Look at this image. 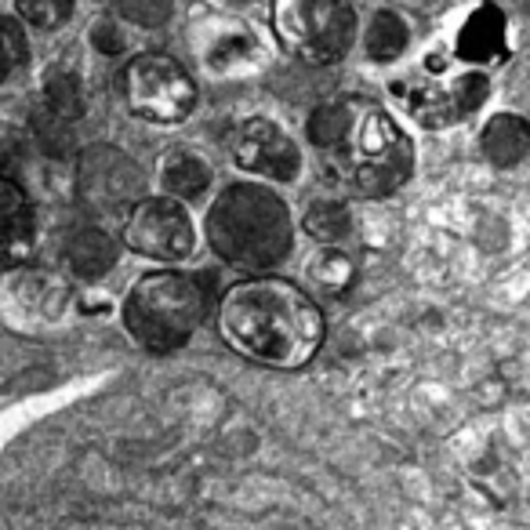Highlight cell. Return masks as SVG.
Here are the masks:
<instances>
[{"instance_id":"44dd1931","label":"cell","mask_w":530,"mask_h":530,"mask_svg":"<svg viewBox=\"0 0 530 530\" xmlns=\"http://www.w3.org/2000/svg\"><path fill=\"white\" fill-rule=\"evenodd\" d=\"M487 92H490V84H487L483 73H473V69H469V73L455 76V80L447 84V99H451L455 117L465 120L469 113H476V110L487 102Z\"/></svg>"},{"instance_id":"9a60e30c","label":"cell","mask_w":530,"mask_h":530,"mask_svg":"<svg viewBox=\"0 0 530 530\" xmlns=\"http://www.w3.org/2000/svg\"><path fill=\"white\" fill-rule=\"evenodd\" d=\"M66 261H69V269L84 280H99L113 269V261H117V243L113 236H106L99 225H84L69 236L66 243Z\"/></svg>"},{"instance_id":"2e32d148","label":"cell","mask_w":530,"mask_h":530,"mask_svg":"<svg viewBox=\"0 0 530 530\" xmlns=\"http://www.w3.org/2000/svg\"><path fill=\"white\" fill-rule=\"evenodd\" d=\"M526 146H530V131H526V120L516 113H498L480 131V149L494 167H516L526 156Z\"/></svg>"},{"instance_id":"7c38bea8","label":"cell","mask_w":530,"mask_h":530,"mask_svg":"<svg viewBox=\"0 0 530 530\" xmlns=\"http://www.w3.org/2000/svg\"><path fill=\"white\" fill-rule=\"evenodd\" d=\"M33 251V208L30 197L0 174V265H19Z\"/></svg>"},{"instance_id":"277c9868","label":"cell","mask_w":530,"mask_h":530,"mask_svg":"<svg viewBox=\"0 0 530 530\" xmlns=\"http://www.w3.org/2000/svg\"><path fill=\"white\" fill-rule=\"evenodd\" d=\"M211 309V277L156 269L135 280L124 298V327L149 352H174L193 338Z\"/></svg>"},{"instance_id":"8992f818","label":"cell","mask_w":530,"mask_h":530,"mask_svg":"<svg viewBox=\"0 0 530 530\" xmlns=\"http://www.w3.org/2000/svg\"><path fill=\"white\" fill-rule=\"evenodd\" d=\"M128 110L149 124H182L197 106V84L171 55L146 51L124 69Z\"/></svg>"},{"instance_id":"52a82bcc","label":"cell","mask_w":530,"mask_h":530,"mask_svg":"<svg viewBox=\"0 0 530 530\" xmlns=\"http://www.w3.org/2000/svg\"><path fill=\"white\" fill-rule=\"evenodd\" d=\"M124 243L153 261H182L197 243L193 218L171 197H142L124 218Z\"/></svg>"},{"instance_id":"603a6c76","label":"cell","mask_w":530,"mask_h":530,"mask_svg":"<svg viewBox=\"0 0 530 530\" xmlns=\"http://www.w3.org/2000/svg\"><path fill=\"white\" fill-rule=\"evenodd\" d=\"M26 62V37L15 19L0 15V84L15 76V69Z\"/></svg>"},{"instance_id":"ffe728a7","label":"cell","mask_w":530,"mask_h":530,"mask_svg":"<svg viewBox=\"0 0 530 530\" xmlns=\"http://www.w3.org/2000/svg\"><path fill=\"white\" fill-rule=\"evenodd\" d=\"M352 113H357V102H331V106L313 110V117H309V142L320 153L334 149L345 138V131L352 124Z\"/></svg>"},{"instance_id":"7a4b0ae2","label":"cell","mask_w":530,"mask_h":530,"mask_svg":"<svg viewBox=\"0 0 530 530\" xmlns=\"http://www.w3.org/2000/svg\"><path fill=\"white\" fill-rule=\"evenodd\" d=\"M204 233L222 261L240 269H269L291 251L295 222L287 204L269 186L233 182L215 197Z\"/></svg>"},{"instance_id":"3957f363","label":"cell","mask_w":530,"mask_h":530,"mask_svg":"<svg viewBox=\"0 0 530 530\" xmlns=\"http://www.w3.org/2000/svg\"><path fill=\"white\" fill-rule=\"evenodd\" d=\"M320 156L334 179L360 197H389L414 174V142L371 102H357L345 138Z\"/></svg>"},{"instance_id":"e0dca14e","label":"cell","mask_w":530,"mask_h":530,"mask_svg":"<svg viewBox=\"0 0 530 530\" xmlns=\"http://www.w3.org/2000/svg\"><path fill=\"white\" fill-rule=\"evenodd\" d=\"M407 22L396 12H378L364 33V48L375 62H393L407 51Z\"/></svg>"},{"instance_id":"9c48e42d","label":"cell","mask_w":530,"mask_h":530,"mask_svg":"<svg viewBox=\"0 0 530 530\" xmlns=\"http://www.w3.org/2000/svg\"><path fill=\"white\" fill-rule=\"evenodd\" d=\"M233 163L247 174H261L269 182H291L302 167V153L280 124L251 117L233 135Z\"/></svg>"},{"instance_id":"4fadbf2b","label":"cell","mask_w":530,"mask_h":530,"mask_svg":"<svg viewBox=\"0 0 530 530\" xmlns=\"http://www.w3.org/2000/svg\"><path fill=\"white\" fill-rule=\"evenodd\" d=\"M211 179H215V174H211V163H208L204 156L190 153V149H171V153L160 160V167H156V182H160L163 197L179 200V204L204 197L208 186H211Z\"/></svg>"},{"instance_id":"7402d4cb","label":"cell","mask_w":530,"mask_h":530,"mask_svg":"<svg viewBox=\"0 0 530 530\" xmlns=\"http://www.w3.org/2000/svg\"><path fill=\"white\" fill-rule=\"evenodd\" d=\"M15 8H19V15H22L33 30L51 33V30H58V26L69 22L73 0H15Z\"/></svg>"},{"instance_id":"cb8c5ba5","label":"cell","mask_w":530,"mask_h":530,"mask_svg":"<svg viewBox=\"0 0 530 530\" xmlns=\"http://www.w3.org/2000/svg\"><path fill=\"white\" fill-rule=\"evenodd\" d=\"M92 44H95L99 51H106V55H120L124 44H128V37H124L113 22H99V26H92Z\"/></svg>"},{"instance_id":"ba28073f","label":"cell","mask_w":530,"mask_h":530,"mask_svg":"<svg viewBox=\"0 0 530 530\" xmlns=\"http://www.w3.org/2000/svg\"><path fill=\"white\" fill-rule=\"evenodd\" d=\"M146 174L117 146H95L80 156L76 190L95 215H128L142 200Z\"/></svg>"},{"instance_id":"8fae6325","label":"cell","mask_w":530,"mask_h":530,"mask_svg":"<svg viewBox=\"0 0 530 530\" xmlns=\"http://www.w3.org/2000/svg\"><path fill=\"white\" fill-rule=\"evenodd\" d=\"M197 51L208 73L215 76H236L258 66V40L251 26L236 19H211L197 30Z\"/></svg>"},{"instance_id":"30bf717a","label":"cell","mask_w":530,"mask_h":530,"mask_svg":"<svg viewBox=\"0 0 530 530\" xmlns=\"http://www.w3.org/2000/svg\"><path fill=\"white\" fill-rule=\"evenodd\" d=\"M66 302H69V287L44 269H15L4 280V287H0V309L22 331L58 323L66 313Z\"/></svg>"},{"instance_id":"ac0fdd59","label":"cell","mask_w":530,"mask_h":530,"mask_svg":"<svg viewBox=\"0 0 530 530\" xmlns=\"http://www.w3.org/2000/svg\"><path fill=\"white\" fill-rule=\"evenodd\" d=\"M309 280L327 291V295H345L352 284H357V265H352L349 254H341L338 247H323L320 254H313L309 261Z\"/></svg>"},{"instance_id":"5bb4252c","label":"cell","mask_w":530,"mask_h":530,"mask_svg":"<svg viewBox=\"0 0 530 530\" xmlns=\"http://www.w3.org/2000/svg\"><path fill=\"white\" fill-rule=\"evenodd\" d=\"M455 51H458L462 62H476V66L505 55V12L498 4H480L465 19Z\"/></svg>"},{"instance_id":"5b68a950","label":"cell","mask_w":530,"mask_h":530,"mask_svg":"<svg viewBox=\"0 0 530 530\" xmlns=\"http://www.w3.org/2000/svg\"><path fill=\"white\" fill-rule=\"evenodd\" d=\"M273 33L291 58L331 66L357 40V15L345 0H273Z\"/></svg>"},{"instance_id":"d6986e66","label":"cell","mask_w":530,"mask_h":530,"mask_svg":"<svg viewBox=\"0 0 530 530\" xmlns=\"http://www.w3.org/2000/svg\"><path fill=\"white\" fill-rule=\"evenodd\" d=\"M302 229H305L316 243L334 247V243H341V240L352 233V215H349V208H345V204L320 200V204H313V208L305 211Z\"/></svg>"},{"instance_id":"6da1fadb","label":"cell","mask_w":530,"mask_h":530,"mask_svg":"<svg viewBox=\"0 0 530 530\" xmlns=\"http://www.w3.org/2000/svg\"><path fill=\"white\" fill-rule=\"evenodd\" d=\"M218 331L240 357L295 371L316 357L323 341V313L284 277H247L222 295Z\"/></svg>"}]
</instances>
